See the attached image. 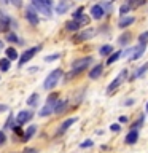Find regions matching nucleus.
Here are the masks:
<instances>
[{"mask_svg":"<svg viewBox=\"0 0 148 153\" xmlns=\"http://www.w3.org/2000/svg\"><path fill=\"white\" fill-rule=\"evenodd\" d=\"M138 139H140V132L135 131V129H129V132L124 137V143L126 145H135Z\"/></svg>","mask_w":148,"mask_h":153,"instance_id":"obj_10","label":"nucleus"},{"mask_svg":"<svg viewBox=\"0 0 148 153\" xmlns=\"http://www.w3.org/2000/svg\"><path fill=\"white\" fill-rule=\"evenodd\" d=\"M24 16H26L27 22L30 24V26H38V22H40V18H38V13L33 10V7H27L26 8V13H24Z\"/></svg>","mask_w":148,"mask_h":153,"instance_id":"obj_7","label":"nucleus"},{"mask_svg":"<svg viewBox=\"0 0 148 153\" xmlns=\"http://www.w3.org/2000/svg\"><path fill=\"white\" fill-rule=\"evenodd\" d=\"M62 76H64V72H62V69L51 70L50 74H48V76L45 78V81H43V89H46V91L54 89L56 86H57V83L61 81Z\"/></svg>","mask_w":148,"mask_h":153,"instance_id":"obj_2","label":"nucleus"},{"mask_svg":"<svg viewBox=\"0 0 148 153\" xmlns=\"http://www.w3.org/2000/svg\"><path fill=\"white\" fill-rule=\"evenodd\" d=\"M61 57V53H54V54H48L45 56V62H53V61H57Z\"/></svg>","mask_w":148,"mask_h":153,"instance_id":"obj_33","label":"nucleus"},{"mask_svg":"<svg viewBox=\"0 0 148 153\" xmlns=\"http://www.w3.org/2000/svg\"><path fill=\"white\" fill-rule=\"evenodd\" d=\"M127 13H131V8H129L126 3L121 5V7H119V14H121V18H123V16H126Z\"/></svg>","mask_w":148,"mask_h":153,"instance_id":"obj_34","label":"nucleus"},{"mask_svg":"<svg viewBox=\"0 0 148 153\" xmlns=\"http://www.w3.org/2000/svg\"><path fill=\"white\" fill-rule=\"evenodd\" d=\"M7 110H8V105H5V104H0V113L7 112Z\"/></svg>","mask_w":148,"mask_h":153,"instance_id":"obj_44","label":"nucleus"},{"mask_svg":"<svg viewBox=\"0 0 148 153\" xmlns=\"http://www.w3.org/2000/svg\"><path fill=\"white\" fill-rule=\"evenodd\" d=\"M40 50H41V45H37V46H32V48H29V50H26V51H24L21 56L18 57V59H19V64H18V67H22L24 64H27V62L30 61L32 57L35 56V54H37V53L40 51Z\"/></svg>","mask_w":148,"mask_h":153,"instance_id":"obj_5","label":"nucleus"},{"mask_svg":"<svg viewBox=\"0 0 148 153\" xmlns=\"http://www.w3.org/2000/svg\"><path fill=\"white\" fill-rule=\"evenodd\" d=\"M104 72V64H95L92 69L89 70V78L91 80H97Z\"/></svg>","mask_w":148,"mask_h":153,"instance_id":"obj_17","label":"nucleus"},{"mask_svg":"<svg viewBox=\"0 0 148 153\" xmlns=\"http://www.w3.org/2000/svg\"><path fill=\"white\" fill-rule=\"evenodd\" d=\"M65 29H67L69 32H80L81 24L76 21V19H72V21H67V22H65Z\"/></svg>","mask_w":148,"mask_h":153,"instance_id":"obj_19","label":"nucleus"},{"mask_svg":"<svg viewBox=\"0 0 148 153\" xmlns=\"http://www.w3.org/2000/svg\"><path fill=\"white\" fill-rule=\"evenodd\" d=\"M59 100V96H57V93H51L50 96H48L46 99V104L41 107L40 113H38V117H50V115L54 113V107H56V102Z\"/></svg>","mask_w":148,"mask_h":153,"instance_id":"obj_3","label":"nucleus"},{"mask_svg":"<svg viewBox=\"0 0 148 153\" xmlns=\"http://www.w3.org/2000/svg\"><path fill=\"white\" fill-rule=\"evenodd\" d=\"M83 14V7H80V8H76L75 10V13H73V19H76L78 16H81Z\"/></svg>","mask_w":148,"mask_h":153,"instance_id":"obj_40","label":"nucleus"},{"mask_svg":"<svg viewBox=\"0 0 148 153\" xmlns=\"http://www.w3.org/2000/svg\"><path fill=\"white\" fill-rule=\"evenodd\" d=\"M131 40V32H124L118 37V45H127Z\"/></svg>","mask_w":148,"mask_h":153,"instance_id":"obj_27","label":"nucleus"},{"mask_svg":"<svg viewBox=\"0 0 148 153\" xmlns=\"http://www.w3.org/2000/svg\"><path fill=\"white\" fill-rule=\"evenodd\" d=\"M110 131H112V132H119V131H121V124H119V123H113L112 126H110Z\"/></svg>","mask_w":148,"mask_h":153,"instance_id":"obj_37","label":"nucleus"},{"mask_svg":"<svg viewBox=\"0 0 148 153\" xmlns=\"http://www.w3.org/2000/svg\"><path fill=\"white\" fill-rule=\"evenodd\" d=\"M145 110H147V113H148V102H147V107H145Z\"/></svg>","mask_w":148,"mask_h":153,"instance_id":"obj_47","label":"nucleus"},{"mask_svg":"<svg viewBox=\"0 0 148 153\" xmlns=\"http://www.w3.org/2000/svg\"><path fill=\"white\" fill-rule=\"evenodd\" d=\"M5 143H7V134H5V131H0V147Z\"/></svg>","mask_w":148,"mask_h":153,"instance_id":"obj_38","label":"nucleus"},{"mask_svg":"<svg viewBox=\"0 0 148 153\" xmlns=\"http://www.w3.org/2000/svg\"><path fill=\"white\" fill-rule=\"evenodd\" d=\"M126 76H127V70H126V69H123V70L118 74L116 78H115V80L112 81V83H110V85L107 86V96H112V94L116 93V89L123 85V81L126 80Z\"/></svg>","mask_w":148,"mask_h":153,"instance_id":"obj_4","label":"nucleus"},{"mask_svg":"<svg viewBox=\"0 0 148 153\" xmlns=\"http://www.w3.org/2000/svg\"><path fill=\"white\" fill-rule=\"evenodd\" d=\"M94 35H95V30H94V29H84V30H81V32L76 33V35L73 37V40H75L76 43L88 42V40H91Z\"/></svg>","mask_w":148,"mask_h":153,"instance_id":"obj_8","label":"nucleus"},{"mask_svg":"<svg viewBox=\"0 0 148 153\" xmlns=\"http://www.w3.org/2000/svg\"><path fill=\"white\" fill-rule=\"evenodd\" d=\"M145 115H140V117H138L135 121H134L132 124H131V129H135V131H138V129H140L142 126H143V123H145Z\"/></svg>","mask_w":148,"mask_h":153,"instance_id":"obj_25","label":"nucleus"},{"mask_svg":"<svg viewBox=\"0 0 148 153\" xmlns=\"http://www.w3.org/2000/svg\"><path fill=\"white\" fill-rule=\"evenodd\" d=\"M134 22H135V18L134 16H123V18H119V21H118V27L119 29H127L129 26H132Z\"/></svg>","mask_w":148,"mask_h":153,"instance_id":"obj_16","label":"nucleus"},{"mask_svg":"<svg viewBox=\"0 0 148 153\" xmlns=\"http://www.w3.org/2000/svg\"><path fill=\"white\" fill-rule=\"evenodd\" d=\"M121 54H123V51H115V53H112L108 57H107V62H105V65H112V64H115L119 57H121Z\"/></svg>","mask_w":148,"mask_h":153,"instance_id":"obj_22","label":"nucleus"},{"mask_svg":"<svg viewBox=\"0 0 148 153\" xmlns=\"http://www.w3.org/2000/svg\"><path fill=\"white\" fill-rule=\"evenodd\" d=\"M145 50H147V46H143V45H137V46H134V51H132V54L129 56V61H137L138 57H142V56H143Z\"/></svg>","mask_w":148,"mask_h":153,"instance_id":"obj_15","label":"nucleus"},{"mask_svg":"<svg viewBox=\"0 0 148 153\" xmlns=\"http://www.w3.org/2000/svg\"><path fill=\"white\" fill-rule=\"evenodd\" d=\"M76 21L81 24V27H83V26H88V24H89V16H86V14H81V16L76 18Z\"/></svg>","mask_w":148,"mask_h":153,"instance_id":"obj_32","label":"nucleus"},{"mask_svg":"<svg viewBox=\"0 0 148 153\" xmlns=\"http://www.w3.org/2000/svg\"><path fill=\"white\" fill-rule=\"evenodd\" d=\"M11 3H13L16 8H21V7H22V0H11Z\"/></svg>","mask_w":148,"mask_h":153,"instance_id":"obj_42","label":"nucleus"},{"mask_svg":"<svg viewBox=\"0 0 148 153\" xmlns=\"http://www.w3.org/2000/svg\"><path fill=\"white\" fill-rule=\"evenodd\" d=\"M108 2H113V0H108Z\"/></svg>","mask_w":148,"mask_h":153,"instance_id":"obj_49","label":"nucleus"},{"mask_svg":"<svg viewBox=\"0 0 148 153\" xmlns=\"http://www.w3.org/2000/svg\"><path fill=\"white\" fill-rule=\"evenodd\" d=\"M105 16V11H104V8L100 7V5H92L91 7V18L92 19H102Z\"/></svg>","mask_w":148,"mask_h":153,"instance_id":"obj_13","label":"nucleus"},{"mask_svg":"<svg viewBox=\"0 0 148 153\" xmlns=\"http://www.w3.org/2000/svg\"><path fill=\"white\" fill-rule=\"evenodd\" d=\"M13 124H14V117H13V115H10L8 120H7V123L3 124V129H2V131H5V129H11Z\"/></svg>","mask_w":148,"mask_h":153,"instance_id":"obj_31","label":"nucleus"},{"mask_svg":"<svg viewBox=\"0 0 148 153\" xmlns=\"http://www.w3.org/2000/svg\"><path fill=\"white\" fill-rule=\"evenodd\" d=\"M138 45H143V46L148 45V30H145L143 33L138 35Z\"/></svg>","mask_w":148,"mask_h":153,"instance_id":"obj_29","label":"nucleus"},{"mask_svg":"<svg viewBox=\"0 0 148 153\" xmlns=\"http://www.w3.org/2000/svg\"><path fill=\"white\" fill-rule=\"evenodd\" d=\"M67 107H69V100H57L54 107V113H64Z\"/></svg>","mask_w":148,"mask_h":153,"instance_id":"obj_21","label":"nucleus"},{"mask_svg":"<svg viewBox=\"0 0 148 153\" xmlns=\"http://www.w3.org/2000/svg\"><path fill=\"white\" fill-rule=\"evenodd\" d=\"M70 10V2H67V0H61L59 3L56 5V13L57 14H64Z\"/></svg>","mask_w":148,"mask_h":153,"instance_id":"obj_18","label":"nucleus"},{"mask_svg":"<svg viewBox=\"0 0 148 153\" xmlns=\"http://www.w3.org/2000/svg\"><path fill=\"white\" fill-rule=\"evenodd\" d=\"M10 153H16V152H10Z\"/></svg>","mask_w":148,"mask_h":153,"instance_id":"obj_48","label":"nucleus"},{"mask_svg":"<svg viewBox=\"0 0 148 153\" xmlns=\"http://www.w3.org/2000/svg\"><path fill=\"white\" fill-rule=\"evenodd\" d=\"M7 42H10V43H16V42H19L18 40V35L14 32H7V38H5Z\"/></svg>","mask_w":148,"mask_h":153,"instance_id":"obj_30","label":"nucleus"},{"mask_svg":"<svg viewBox=\"0 0 148 153\" xmlns=\"http://www.w3.org/2000/svg\"><path fill=\"white\" fill-rule=\"evenodd\" d=\"M32 118H33V112H32V110H21V112L14 117V124L22 126V124H26V123L30 121Z\"/></svg>","mask_w":148,"mask_h":153,"instance_id":"obj_6","label":"nucleus"},{"mask_svg":"<svg viewBox=\"0 0 148 153\" xmlns=\"http://www.w3.org/2000/svg\"><path fill=\"white\" fill-rule=\"evenodd\" d=\"M22 153H38V150H37V148H33V147H26L22 150Z\"/></svg>","mask_w":148,"mask_h":153,"instance_id":"obj_39","label":"nucleus"},{"mask_svg":"<svg viewBox=\"0 0 148 153\" xmlns=\"http://www.w3.org/2000/svg\"><path fill=\"white\" fill-rule=\"evenodd\" d=\"M94 62V57L92 56H84V57H81V59H76L72 62V70L64 76V80L65 81H69L72 78H75L76 75H80V74H83V72L88 69V67L91 65Z\"/></svg>","mask_w":148,"mask_h":153,"instance_id":"obj_1","label":"nucleus"},{"mask_svg":"<svg viewBox=\"0 0 148 153\" xmlns=\"http://www.w3.org/2000/svg\"><path fill=\"white\" fill-rule=\"evenodd\" d=\"M37 124H30L26 131L22 132V137H21V142H27V140H30V139L35 136V132H37Z\"/></svg>","mask_w":148,"mask_h":153,"instance_id":"obj_12","label":"nucleus"},{"mask_svg":"<svg viewBox=\"0 0 148 153\" xmlns=\"http://www.w3.org/2000/svg\"><path fill=\"white\" fill-rule=\"evenodd\" d=\"M134 102H135V100H134L132 97L131 99H126V100H124V107H131V105H134Z\"/></svg>","mask_w":148,"mask_h":153,"instance_id":"obj_41","label":"nucleus"},{"mask_svg":"<svg viewBox=\"0 0 148 153\" xmlns=\"http://www.w3.org/2000/svg\"><path fill=\"white\" fill-rule=\"evenodd\" d=\"M5 53H7V59H8V61H16L18 57H19L16 48H13V46L7 48V51H5Z\"/></svg>","mask_w":148,"mask_h":153,"instance_id":"obj_24","label":"nucleus"},{"mask_svg":"<svg viewBox=\"0 0 148 153\" xmlns=\"http://www.w3.org/2000/svg\"><path fill=\"white\" fill-rule=\"evenodd\" d=\"M92 145H94V140H91V139H86L84 142L80 143V148H89V147H92Z\"/></svg>","mask_w":148,"mask_h":153,"instance_id":"obj_35","label":"nucleus"},{"mask_svg":"<svg viewBox=\"0 0 148 153\" xmlns=\"http://www.w3.org/2000/svg\"><path fill=\"white\" fill-rule=\"evenodd\" d=\"M32 7H35L33 10H35L37 13H43L45 16H51L53 13V8H48L46 5H43L40 0H32Z\"/></svg>","mask_w":148,"mask_h":153,"instance_id":"obj_11","label":"nucleus"},{"mask_svg":"<svg viewBox=\"0 0 148 153\" xmlns=\"http://www.w3.org/2000/svg\"><path fill=\"white\" fill-rule=\"evenodd\" d=\"M147 72H148V62H145L143 65H140V67H138V69H137V70L132 74V76H129V80H131V81H134V80H137V78H142V76L147 74Z\"/></svg>","mask_w":148,"mask_h":153,"instance_id":"obj_14","label":"nucleus"},{"mask_svg":"<svg viewBox=\"0 0 148 153\" xmlns=\"http://www.w3.org/2000/svg\"><path fill=\"white\" fill-rule=\"evenodd\" d=\"M2 50H3V42L0 40V51H2Z\"/></svg>","mask_w":148,"mask_h":153,"instance_id":"obj_46","label":"nucleus"},{"mask_svg":"<svg viewBox=\"0 0 148 153\" xmlns=\"http://www.w3.org/2000/svg\"><path fill=\"white\" fill-rule=\"evenodd\" d=\"M10 67H11V61H8L7 57H5V59H0V70L2 72H8Z\"/></svg>","mask_w":148,"mask_h":153,"instance_id":"obj_28","label":"nucleus"},{"mask_svg":"<svg viewBox=\"0 0 148 153\" xmlns=\"http://www.w3.org/2000/svg\"><path fill=\"white\" fill-rule=\"evenodd\" d=\"M76 121H78V118H76V117H73V118H67L64 123H61V126H59V129H57V131L54 132V136H56V137L62 136V134L67 132V129H69L72 124H75Z\"/></svg>","mask_w":148,"mask_h":153,"instance_id":"obj_9","label":"nucleus"},{"mask_svg":"<svg viewBox=\"0 0 148 153\" xmlns=\"http://www.w3.org/2000/svg\"><path fill=\"white\" fill-rule=\"evenodd\" d=\"M147 3V0H127L126 5L129 8H131V11L132 10H137L138 7H142V5H145Z\"/></svg>","mask_w":148,"mask_h":153,"instance_id":"obj_23","label":"nucleus"},{"mask_svg":"<svg viewBox=\"0 0 148 153\" xmlns=\"http://www.w3.org/2000/svg\"><path fill=\"white\" fill-rule=\"evenodd\" d=\"M43 5H46L48 8H53V0H40Z\"/></svg>","mask_w":148,"mask_h":153,"instance_id":"obj_43","label":"nucleus"},{"mask_svg":"<svg viewBox=\"0 0 148 153\" xmlns=\"http://www.w3.org/2000/svg\"><path fill=\"white\" fill-rule=\"evenodd\" d=\"M13 132L16 134V136H19V137H22V129H21V126H18V124H13Z\"/></svg>","mask_w":148,"mask_h":153,"instance_id":"obj_36","label":"nucleus"},{"mask_svg":"<svg viewBox=\"0 0 148 153\" xmlns=\"http://www.w3.org/2000/svg\"><path fill=\"white\" fill-rule=\"evenodd\" d=\"M112 53H113V46L112 45H102V46L99 48V54L100 56H107L108 57Z\"/></svg>","mask_w":148,"mask_h":153,"instance_id":"obj_26","label":"nucleus"},{"mask_svg":"<svg viewBox=\"0 0 148 153\" xmlns=\"http://www.w3.org/2000/svg\"><path fill=\"white\" fill-rule=\"evenodd\" d=\"M38 102H40V94H38V93H32L27 97V102L26 104L29 105V107H37Z\"/></svg>","mask_w":148,"mask_h":153,"instance_id":"obj_20","label":"nucleus"},{"mask_svg":"<svg viewBox=\"0 0 148 153\" xmlns=\"http://www.w3.org/2000/svg\"><path fill=\"white\" fill-rule=\"evenodd\" d=\"M127 121V117H121L119 118V123H126Z\"/></svg>","mask_w":148,"mask_h":153,"instance_id":"obj_45","label":"nucleus"}]
</instances>
